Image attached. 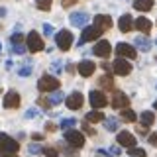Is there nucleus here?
Here are the masks:
<instances>
[{
    "instance_id": "nucleus-10",
    "label": "nucleus",
    "mask_w": 157,
    "mask_h": 157,
    "mask_svg": "<svg viewBox=\"0 0 157 157\" xmlns=\"http://www.w3.org/2000/svg\"><path fill=\"white\" fill-rule=\"evenodd\" d=\"M116 53L124 59H136V49L130 43H118L116 45Z\"/></svg>"
},
{
    "instance_id": "nucleus-36",
    "label": "nucleus",
    "mask_w": 157,
    "mask_h": 157,
    "mask_svg": "<svg viewBox=\"0 0 157 157\" xmlns=\"http://www.w3.org/2000/svg\"><path fill=\"white\" fill-rule=\"evenodd\" d=\"M43 33H45V36H51V33H53V26H51V24H43Z\"/></svg>"
},
{
    "instance_id": "nucleus-43",
    "label": "nucleus",
    "mask_w": 157,
    "mask_h": 157,
    "mask_svg": "<svg viewBox=\"0 0 157 157\" xmlns=\"http://www.w3.org/2000/svg\"><path fill=\"white\" fill-rule=\"evenodd\" d=\"M2 16H6V8H0V18Z\"/></svg>"
},
{
    "instance_id": "nucleus-35",
    "label": "nucleus",
    "mask_w": 157,
    "mask_h": 157,
    "mask_svg": "<svg viewBox=\"0 0 157 157\" xmlns=\"http://www.w3.org/2000/svg\"><path fill=\"white\" fill-rule=\"evenodd\" d=\"M26 49H28V47H24L22 43H20V45H12V51H14V53H18V55H20V53H24Z\"/></svg>"
},
{
    "instance_id": "nucleus-23",
    "label": "nucleus",
    "mask_w": 157,
    "mask_h": 157,
    "mask_svg": "<svg viewBox=\"0 0 157 157\" xmlns=\"http://www.w3.org/2000/svg\"><path fill=\"white\" fill-rule=\"evenodd\" d=\"M102 120H106V118H104V114H102L100 110H92V112H88V114H86V122L96 124V122H102Z\"/></svg>"
},
{
    "instance_id": "nucleus-25",
    "label": "nucleus",
    "mask_w": 157,
    "mask_h": 157,
    "mask_svg": "<svg viewBox=\"0 0 157 157\" xmlns=\"http://www.w3.org/2000/svg\"><path fill=\"white\" fill-rule=\"evenodd\" d=\"M63 92L61 90H55V92H51V94H49V102H51V104H59V102L63 100Z\"/></svg>"
},
{
    "instance_id": "nucleus-27",
    "label": "nucleus",
    "mask_w": 157,
    "mask_h": 157,
    "mask_svg": "<svg viewBox=\"0 0 157 157\" xmlns=\"http://www.w3.org/2000/svg\"><path fill=\"white\" fill-rule=\"evenodd\" d=\"M122 118L124 120H128V122H136V112L134 110H130V108H126V110H122Z\"/></svg>"
},
{
    "instance_id": "nucleus-19",
    "label": "nucleus",
    "mask_w": 157,
    "mask_h": 157,
    "mask_svg": "<svg viewBox=\"0 0 157 157\" xmlns=\"http://www.w3.org/2000/svg\"><path fill=\"white\" fill-rule=\"evenodd\" d=\"M136 28L140 29L144 36H147V33H149V29H151V22H149L147 18L141 16V18H137V20H136Z\"/></svg>"
},
{
    "instance_id": "nucleus-21",
    "label": "nucleus",
    "mask_w": 157,
    "mask_h": 157,
    "mask_svg": "<svg viewBox=\"0 0 157 157\" xmlns=\"http://www.w3.org/2000/svg\"><path fill=\"white\" fill-rule=\"evenodd\" d=\"M134 8L140 10V12H147V10L153 8V0H136V2H134Z\"/></svg>"
},
{
    "instance_id": "nucleus-11",
    "label": "nucleus",
    "mask_w": 157,
    "mask_h": 157,
    "mask_svg": "<svg viewBox=\"0 0 157 157\" xmlns=\"http://www.w3.org/2000/svg\"><path fill=\"white\" fill-rule=\"evenodd\" d=\"M65 104H67V108H71V110H78V108L82 106V94L81 92H71V94L67 96Z\"/></svg>"
},
{
    "instance_id": "nucleus-13",
    "label": "nucleus",
    "mask_w": 157,
    "mask_h": 157,
    "mask_svg": "<svg viewBox=\"0 0 157 157\" xmlns=\"http://www.w3.org/2000/svg\"><path fill=\"white\" fill-rule=\"evenodd\" d=\"M118 144L130 149V147H136V137L132 136L130 132H120V134H118Z\"/></svg>"
},
{
    "instance_id": "nucleus-4",
    "label": "nucleus",
    "mask_w": 157,
    "mask_h": 157,
    "mask_svg": "<svg viewBox=\"0 0 157 157\" xmlns=\"http://www.w3.org/2000/svg\"><path fill=\"white\" fill-rule=\"evenodd\" d=\"M65 141L73 147H82L85 145V136L81 132H75V130H67L65 132Z\"/></svg>"
},
{
    "instance_id": "nucleus-6",
    "label": "nucleus",
    "mask_w": 157,
    "mask_h": 157,
    "mask_svg": "<svg viewBox=\"0 0 157 157\" xmlns=\"http://www.w3.org/2000/svg\"><path fill=\"white\" fill-rule=\"evenodd\" d=\"M100 36H102V29L100 28H96V26L85 28V29H82V33H81V45H82V43H86V41H96Z\"/></svg>"
},
{
    "instance_id": "nucleus-7",
    "label": "nucleus",
    "mask_w": 157,
    "mask_h": 157,
    "mask_svg": "<svg viewBox=\"0 0 157 157\" xmlns=\"http://www.w3.org/2000/svg\"><path fill=\"white\" fill-rule=\"evenodd\" d=\"M18 147H20V144L16 140H12L6 134H0V151H12V153H16Z\"/></svg>"
},
{
    "instance_id": "nucleus-15",
    "label": "nucleus",
    "mask_w": 157,
    "mask_h": 157,
    "mask_svg": "<svg viewBox=\"0 0 157 157\" xmlns=\"http://www.w3.org/2000/svg\"><path fill=\"white\" fill-rule=\"evenodd\" d=\"M110 51H112L110 41H106V39H102V41H98L96 45H94V53H96L98 57H108V55H110Z\"/></svg>"
},
{
    "instance_id": "nucleus-34",
    "label": "nucleus",
    "mask_w": 157,
    "mask_h": 157,
    "mask_svg": "<svg viewBox=\"0 0 157 157\" xmlns=\"http://www.w3.org/2000/svg\"><path fill=\"white\" fill-rule=\"evenodd\" d=\"M28 151H29V153H32V155H36V153H39V151H43V149H41V147H39V145H33V144H32V145L28 147Z\"/></svg>"
},
{
    "instance_id": "nucleus-39",
    "label": "nucleus",
    "mask_w": 157,
    "mask_h": 157,
    "mask_svg": "<svg viewBox=\"0 0 157 157\" xmlns=\"http://www.w3.org/2000/svg\"><path fill=\"white\" fill-rule=\"evenodd\" d=\"M82 130H85V132H86V134H90V136H94V130H92V128H90V126H88V124H82Z\"/></svg>"
},
{
    "instance_id": "nucleus-5",
    "label": "nucleus",
    "mask_w": 157,
    "mask_h": 157,
    "mask_svg": "<svg viewBox=\"0 0 157 157\" xmlns=\"http://www.w3.org/2000/svg\"><path fill=\"white\" fill-rule=\"evenodd\" d=\"M126 106H130L128 94H124L122 90H114V92H112V108H118V110H126Z\"/></svg>"
},
{
    "instance_id": "nucleus-38",
    "label": "nucleus",
    "mask_w": 157,
    "mask_h": 157,
    "mask_svg": "<svg viewBox=\"0 0 157 157\" xmlns=\"http://www.w3.org/2000/svg\"><path fill=\"white\" fill-rule=\"evenodd\" d=\"M0 157H18V153H12V151H0Z\"/></svg>"
},
{
    "instance_id": "nucleus-32",
    "label": "nucleus",
    "mask_w": 157,
    "mask_h": 157,
    "mask_svg": "<svg viewBox=\"0 0 157 157\" xmlns=\"http://www.w3.org/2000/svg\"><path fill=\"white\" fill-rule=\"evenodd\" d=\"M43 155H45V157H57L59 153H57L55 147H45V149H43Z\"/></svg>"
},
{
    "instance_id": "nucleus-29",
    "label": "nucleus",
    "mask_w": 157,
    "mask_h": 157,
    "mask_svg": "<svg viewBox=\"0 0 157 157\" xmlns=\"http://www.w3.org/2000/svg\"><path fill=\"white\" fill-rule=\"evenodd\" d=\"M128 155H132V157H145V151L140 149V147H130V149H128Z\"/></svg>"
},
{
    "instance_id": "nucleus-14",
    "label": "nucleus",
    "mask_w": 157,
    "mask_h": 157,
    "mask_svg": "<svg viewBox=\"0 0 157 157\" xmlns=\"http://www.w3.org/2000/svg\"><path fill=\"white\" fill-rule=\"evenodd\" d=\"M94 69H96V65L92 61H88V59L86 61H81L78 63V75L81 77H90L92 73H94Z\"/></svg>"
},
{
    "instance_id": "nucleus-31",
    "label": "nucleus",
    "mask_w": 157,
    "mask_h": 157,
    "mask_svg": "<svg viewBox=\"0 0 157 157\" xmlns=\"http://www.w3.org/2000/svg\"><path fill=\"white\" fill-rule=\"evenodd\" d=\"M18 75H20V77H29V75H32V65L18 69Z\"/></svg>"
},
{
    "instance_id": "nucleus-17",
    "label": "nucleus",
    "mask_w": 157,
    "mask_h": 157,
    "mask_svg": "<svg viewBox=\"0 0 157 157\" xmlns=\"http://www.w3.org/2000/svg\"><path fill=\"white\" fill-rule=\"evenodd\" d=\"M4 106L6 108H18L20 106V94L14 90L6 92V96H4Z\"/></svg>"
},
{
    "instance_id": "nucleus-1",
    "label": "nucleus",
    "mask_w": 157,
    "mask_h": 157,
    "mask_svg": "<svg viewBox=\"0 0 157 157\" xmlns=\"http://www.w3.org/2000/svg\"><path fill=\"white\" fill-rule=\"evenodd\" d=\"M59 78H55V77H51V75H45V77H41L39 78V82H37V88L41 92H55L57 88H59Z\"/></svg>"
},
{
    "instance_id": "nucleus-45",
    "label": "nucleus",
    "mask_w": 157,
    "mask_h": 157,
    "mask_svg": "<svg viewBox=\"0 0 157 157\" xmlns=\"http://www.w3.org/2000/svg\"><path fill=\"white\" fill-rule=\"evenodd\" d=\"M155 43H157V41H155Z\"/></svg>"
},
{
    "instance_id": "nucleus-8",
    "label": "nucleus",
    "mask_w": 157,
    "mask_h": 157,
    "mask_svg": "<svg viewBox=\"0 0 157 157\" xmlns=\"http://www.w3.org/2000/svg\"><path fill=\"white\" fill-rule=\"evenodd\" d=\"M90 104L94 106V110H98V108H104L106 106V96H104V92L102 90H90Z\"/></svg>"
},
{
    "instance_id": "nucleus-2",
    "label": "nucleus",
    "mask_w": 157,
    "mask_h": 157,
    "mask_svg": "<svg viewBox=\"0 0 157 157\" xmlns=\"http://www.w3.org/2000/svg\"><path fill=\"white\" fill-rule=\"evenodd\" d=\"M26 43H28L26 47H28L32 53L43 51V47H45V45H43V39L39 37V33H37V32H29V33H28V37H26Z\"/></svg>"
},
{
    "instance_id": "nucleus-42",
    "label": "nucleus",
    "mask_w": 157,
    "mask_h": 157,
    "mask_svg": "<svg viewBox=\"0 0 157 157\" xmlns=\"http://www.w3.org/2000/svg\"><path fill=\"white\" fill-rule=\"evenodd\" d=\"M33 140L39 141V140H43V136H41V134H36V136H33Z\"/></svg>"
},
{
    "instance_id": "nucleus-24",
    "label": "nucleus",
    "mask_w": 157,
    "mask_h": 157,
    "mask_svg": "<svg viewBox=\"0 0 157 157\" xmlns=\"http://www.w3.org/2000/svg\"><path fill=\"white\" fill-rule=\"evenodd\" d=\"M140 118H141V122H144L141 126H145V128H149V126L155 122V114H153V112H149V110L141 112V116H140Z\"/></svg>"
},
{
    "instance_id": "nucleus-33",
    "label": "nucleus",
    "mask_w": 157,
    "mask_h": 157,
    "mask_svg": "<svg viewBox=\"0 0 157 157\" xmlns=\"http://www.w3.org/2000/svg\"><path fill=\"white\" fill-rule=\"evenodd\" d=\"M24 41V36H22V33H14V36H12V45H20V43H22Z\"/></svg>"
},
{
    "instance_id": "nucleus-26",
    "label": "nucleus",
    "mask_w": 157,
    "mask_h": 157,
    "mask_svg": "<svg viewBox=\"0 0 157 157\" xmlns=\"http://www.w3.org/2000/svg\"><path fill=\"white\" fill-rule=\"evenodd\" d=\"M104 128L108 132H116L118 130V122L114 120V118H106V120H104Z\"/></svg>"
},
{
    "instance_id": "nucleus-41",
    "label": "nucleus",
    "mask_w": 157,
    "mask_h": 157,
    "mask_svg": "<svg viewBox=\"0 0 157 157\" xmlns=\"http://www.w3.org/2000/svg\"><path fill=\"white\" fill-rule=\"evenodd\" d=\"M61 2H63V6H65V8H69V6H73L77 0H61Z\"/></svg>"
},
{
    "instance_id": "nucleus-44",
    "label": "nucleus",
    "mask_w": 157,
    "mask_h": 157,
    "mask_svg": "<svg viewBox=\"0 0 157 157\" xmlns=\"http://www.w3.org/2000/svg\"><path fill=\"white\" fill-rule=\"evenodd\" d=\"M153 106H155V110H157V100H155V102H153Z\"/></svg>"
},
{
    "instance_id": "nucleus-16",
    "label": "nucleus",
    "mask_w": 157,
    "mask_h": 157,
    "mask_svg": "<svg viewBox=\"0 0 157 157\" xmlns=\"http://www.w3.org/2000/svg\"><path fill=\"white\" fill-rule=\"evenodd\" d=\"M94 26L100 28L102 32H106L108 28H112V18L106 16V14H98V16L94 18Z\"/></svg>"
},
{
    "instance_id": "nucleus-20",
    "label": "nucleus",
    "mask_w": 157,
    "mask_h": 157,
    "mask_svg": "<svg viewBox=\"0 0 157 157\" xmlns=\"http://www.w3.org/2000/svg\"><path fill=\"white\" fill-rule=\"evenodd\" d=\"M136 45H137V49H141L144 53H147L151 49V41H149V37L147 36H140V37H136Z\"/></svg>"
},
{
    "instance_id": "nucleus-18",
    "label": "nucleus",
    "mask_w": 157,
    "mask_h": 157,
    "mask_svg": "<svg viewBox=\"0 0 157 157\" xmlns=\"http://www.w3.org/2000/svg\"><path fill=\"white\" fill-rule=\"evenodd\" d=\"M86 22H88V14H85V12L71 14V24L75 28H86Z\"/></svg>"
},
{
    "instance_id": "nucleus-30",
    "label": "nucleus",
    "mask_w": 157,
    "mask_h": 157,
    "mask_svg": "<svg viewBox=\"0 0 157 157\" xmlns=\"http://www.w3.org/2000/svg\"><path fill=\"white\" fill-rule=\"evenodd\" d=\"M36 6L39 10H49L51 8V0H36Z\"/></svg>"
},
{
    "instance_id": "nucleus-12",
    "label": "nucleus",
    "mask_w": 157,
    "mask_h": 157,
    "mask_svg": "<svg viewBox=\"0 0 157 157\" xmlns=\"http://www.w3.org/2000/svg\"><path fill=\"white\" fill-rule=\"evenodd\" d=\"M118 28H120V32H124V33H128L130 29H134L136 28V22L132 20V16L130 14H124L120 20H118Z\"/></svg>"
},
{
    "instance_id": "nucleus-22",
    "label": "nucleus",
    "mask_w": 157,
    "mask_h": 157,
    "mask_svg": "<svg viewBox=\"0 0 157 157\" xmlns=\"http://www.w3.org/2000/svg\"><path fill=\"white\" fill-rule=\"evenodd\" d=\"M98 85H100L104 90H112L114 88V81H112V75H102L98 78Z\"/></svg>"
},
{
    "instance_id": "nucleus-9",
    "label": "nucleus",
    "mask_w": 157,
    "mask_h": 157,
    "mask_svg": "<svg viewBox=\"0 0 157 157\" xmlns=\"http://www.w3.org/2000/svg\"><path fill=\"white\" fill-rule=\"evenodd\" d=\"M112 69H114L116 75H122V77H126V75L132 73V65L126 61V59H116L114 65H112Z\"/></svg>"
},
{
    "instance_id": "nucleus-3",
    "label": "nucleus",
    "mask_w": 157,
    "mask_h": 157,
    "mask_svg": "<svg viewBox=\"0 0 157 157\" xmlns=\"http://www.w3.org/2000/svg\"><path fill=\"white\" fill-rule=\"evenodd\" d=\"M55 43L59 49H63V51H67V49H71V43H73V33L67 32V29H63V32H59L55 36Z\"/></svg>"
},
{
    "instance_id": "nucleus-37",
    "label": "nucleus",
    "mask_w": 157,
    "mask_h": 157,
    "mask_svg": "<svg viewBox=\"0 0 157 157\" xmlns=\"http://www.w3.org/2000/svg\"><path fill=\"white\" fill-rule=\"evenodd\" d=\"M36 116H39V112L36 110V108H32V110L26 112V118H36Z\"/></svg>"
},
{
    "instance_id": "nucleus-28",
    "label": "nucleus",
    "mask_w": 157,
    "mask_h": 157,
    "mask_svg": "<svg viewBox=\"0 0 157 157\" xmlns=\"http://www.w3.org/2000/svg\"><path fill=\"white\" fill-rule=\"evenodd\" d=\"M77 124V120H75V118H65V120H63L61 122V128H63V130H73V126H75Z\"/></svg>"
},
{
    "instance_id": "nucleus-40",
    "label": "nucleus",
    "mask_w": 157,
    "mask_h": 157,
    "mask_svg": "<svg viewBox=\"0 0 157 157\" xmlns=\"http://www.w3.org/2000/svg\"><path fill=\"white\" fill-rule=\"evenodd\" d=\"M149 144L157 147V134H151V136H149Z\"/></svg>"
}]
</instances>
